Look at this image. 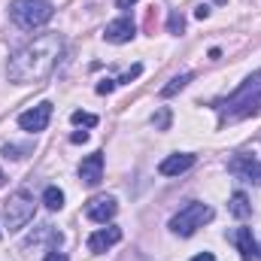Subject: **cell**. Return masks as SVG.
Listing matches in <instances>:
<instances>
[{
  "mask_svg": "<svg viewBox=\"0 0 261 261\" xmlns=\"http://www.w3.org/2000/svg\"><path fill=\"white\" fill-rule=\"evenodd\" d=\"M116 85H119L116 79H100L97 82V94H110V91H116Z\"/></svg>",
  "mask_w": 261,
  "mask_h": 261,
  "instance_id": "obj_22",
  "label": "cell"
},
{
  "mask_svg": "<svg viewBox=\"0 0 261 261\" xmlns=\"http://www.w3.org/2000/svg\"><path fill=\"white\" fill-rule=\"evenodd\" d=\"M225 237L240 249V258L243 261L258 258V246H255V240H252V228H234V231H228Z\"/></svg>",
  "mask_w": 261,
  "mask_h": 261,
  "instance_id": "obj_11",
  "label": "cell"
},
{
  "mask_svg": "<svg viewBox=\"0 0 261 261\" xmlns=\"http://www.w3.org/2000/svg\"><path fill=\"white\" fill-rule=\"evenodd\" d=\"M192 79H195V73H179V76H173V79L161 88V97H173V94H179Z\"/></svg>",
  "mask_w": 261,
  "mask_h": 261,
  "instance_id": "obj_15",
  "label": "cell"
},
{
  "mask_svg": "<svg viewBox=\"0 0 261 261\" xmlns=\"http://www.w3.org/2000/svg\"><path fill=\"white\" fill-rule=\"evenodd\" d=\"M43 203H46V210H52V213L61 210V206H64V192H61L58 186H49V189L43 192Z\"/></svg>",
  "mask_w": 261,
  "mask_h": 261,
  "instance_id": "obj_16",
  "label": "cell"
},
{
  "mask_svg": "<svg viewBox=\"0 0 261 261\" xmlns=\"http://www.w3.org/2000/svg\"><path fill=\"white\" fill-rule=\"evenodd\" d=\"M258 252H261V249H258Z\"/></svg>",
  "mask_w": 261,
  "mask_h": 261,
  "instance_id": "obj_30",
  "label": "cell"
},
{
  "mask_svg": "<svg viewBox=\"0 0 261 261\" xmlns=\"http://www.w3.org/2000/svg\"><path fill=\"white\" fill-rule=\"evenodd\" d=\"M195 18H200V21H203V18H210V6H206V3H200V6L195 9Z\"/></svg>",
  "mask_w": 261,
  "mask_h": 261,
  "instance_id": "obj_23",
  "label": "cell"
},
{
  "mask_svg": "<svg viewBox=\"0 0 261 261\" xmlns=\"http://www.w3.org/2000/svg\"><path fill=\"white\" fill-rule=\"evenodd\" d=\"M134 3H137V0H116V6H119V9H130Z\"/></svg>",
  "mask_w": 261,
  "mask_h": 261,
  "instance_id": "obj_27",
  "label": "cell"
},
{
  "mask_svg": "<svg viewBox=\"0 0 261 261\" xmlns=\"http://www.w3.org/2000/svg\"><path fill=\"white\" fill-rule=\"evenodd\" d=\"M228 210H231L234 219H249V216H252V203H249V197L243 195V192H234V195H231Z\"/></svg>",
  "mask_w": 261,
  "mask_h": 261,
  "instance_id": "obj_14",
  "label": "cell"
},
{
  "mask_svg": "<svg viewBox=\"0 0 261 261\" xmlns=\"http://www.w3.org/2000/svg\"><path fill=\"white\" fill-rule=\"evenodd\" d=\"M213 110L219 113V125H231V122H243L261 113V73H252L240 82V88L234 94H228L225 100H216Z\"/></svg>",
  "mask_w": 261,
  "mask_h": 261,
  "instance_id": "obj_2",
  "label": "cell"
},
{
  "mask_svg": "<svg viewBox=\"0 0 261 261\" xmlns=\"http://www.w3.org/2000/svg\"><path fill=\"white\" fill-rule=\"evenodd\" d=\"M152 122H155V128H158V130H167V128H170V110H161Z\"/></svg>",
  "mask_w": 261,
  "mask_h": 261,
  "instance_id": "obj_20",
  "label": "cell"
},
{
  "mask_svg": "<svg viewBox=\"0 0 261 261\" xmlns=\"http://www.w3.org/2000/svg\"><path fill=\"white\" fill-rule=\"evenodd\" d=\"M167 31H170L173 37H179V34L186 31V18H182V12H170V18H167Z\"/></svg>",
  "mask_w": 261,
  "mask_h": 261,
  "instance_id": "obj_18",
  "label": "cell"
},
{
  "mask_svg": "<svg viewBox=\"0 0 261 261\" xmlns=\"http://www.w3.org/2000/svg\"><path fill=\"white\" fill-rule=\"evenodd\" d=\"M206 222H213V206H206V203H200V200H192V203H186V206L170 219V231H173L176 237H192L197 228H203Z\"/></svg>",
  "mask_w": 261,
  "mask_h": 261,
  "instance_id": "obj_4",
  "label": "cell"
},
{
  "mask_svg": "<svg viewBox=\"0 0 261 261\" xmlns=\"http://www.w3.org/2000/svg\"><path fill=\"white\" fill-rule=\"evenodd\" d=\"M0 237H3V231H0Z\"/></svg>",
  "mask_w": 261,
  "mask_h": 261,
  "instance_id": "obj_29",
  "label": "cell"
},
{
  "mask_svg": "<svg viewBox=\"0 0 261 261\" xmlns=\"http://www.w3.org/2000/svg\"><path fill=\"white\" fill-rule=\"evenodd\" d=\"M228 170H231L237 179L252 182V186L261 189V161L258 158H252V155H234V158L228 161Z\"/></svg>",
  "mask_w": 261,
  "mask_h": 261,
  "instance_id": "obj_6",
  "label": "cell"
},
{
  "mask_svg": "<svg viewBox=\"0 0 261 261\" xmlns=\"http://www.w3.org/2000/svg\"><path fill=\"white\" fill-rule=\"evenodd\" d=\"M70 122H73L76 128H94V125H97V116H94V113H82V110H76V113L70 116Z\"/></svg>",
  "mask_w": 261,
  "mask_h": 261,
  "instance_id": "obj_17",
  "label": "cell"
},
{
  "mask_svg": "<svg viewBox=\"0 0 261 261\" xmlns=\"http://www.w3.org/2000/svg\"><path fill=\"white\" fill-rule=\"evenodd\" d=\"M3 186H6V173L0 170V189H3Z\"/></svg>",
  "mask_w": 261,
  "mask_h": 261,
  "instance_id": "obj_28",
  "label": "cell"
},
{
  "mask_svg": "<svg viewBox=\"0 0 261 261\" xmlns=\"http://www.w3.org/2000/svg\"><path fill=\"white\" fill-rule=\"evenodd\" d=\"M192 167H195V155L192 152H176V155H167L158 164V173L161 176H179V173H186Z\"/></svg>",
  "mask_w": 261,
  "mask_h": 261,
  "instance_id": "obj_13",
  "label": "cell"
},
{
  "mask_svg": "<svg viewBox=\"0 0 261 261\" xmlns=\"http://www.w3.org/2000/svg\"><path fill=\"white\" fill-rule=\"evenodd\" d=\"M85 140H88V134H85V130H76V134L70 137V143H85Z\"/></svg>",
  "mask_w": 261,
  "mask_h": 261,
  "instance_id": "obj_25",
  "label": "cell"
},
{
  "mask_svg": "<svg viewBox=\"0 0 261 261\" xmlns=\"http://www.w3.org/2000/svg\"><path fill=\"white\" fill-rule=\"evenodd\" d=\"M122 240V228H100V231H94L91 237H88V252L91 255H100V252H107V249H113L116 243Z\"/></svg>",
  "mask_w": 261,
  "mask_h": 261,
  "instance_id": "obj_12",
  "label": "cell"
},
{
  "mask_svg": "<svg viewBox=\"0 0 261 261\" xmlns=\"http://www.w3.org/2000/svg\"><path fill=\"white\" fill-rule=\"evenodd\" d=\"M140 73H143V67H140V64H134V67L128 70V73H125L122 79H116V82H119V85H130V82H134V79H137Z\"/></svg>",
  "mask_w": 261,
  "mask_h": 261,
  "instance_id": "obj_21",
  "label": "cell"
},
{
  "mask_svg": "<svg viewBox=\"0 0 261 261\" xmlns=\"http://www.w3.org/2000/svg\"><path fill=\"white\" fill-rule=\"evenodd\" d=\"M34 210H37V203H34V197L28 195V192L9 195V200L3 203V228L21 231V228L34 219Z\"/></svg>",
  "mask_w": 261,
  "mask_h": 261,
  "instance_id": "obj_5",
  "label": "cell"
},
{
  "mask_svg": "<svg viewBox=\"0 0 261 261\" xmlns=\"http://www.w3.org/2000/svg\"><path fill=\"white\" fill-rule=\"evenodd\" d=\"M116 213H119V203H116V197H110V195H97L85 203V216L91 222H97V225H107Z\"/></svg>",
  "mask_w": 261,
  "mask_h": 261,
  "instance_id": "obj_8",
  "label": "cell"
},
{
  "mask_svg": "<svg viewBox=\"0 0 261 261\" xmlns=\"http://www.w3.org/2000/svg\"><path fill=\"white\" fill-rule=\"evenodd\" d=\"M61 55H64V37L61 34H40V37H34L31 43H24L9 58V67H6L9 82H15V85L43 82L55 70Z\"/></svg>",
  "mask_w": 261,
  "mask_h": 261,
  "instance_id": "obj_1",
  "label": "cell"
},
{
  "mask_svg": "<svg viewBox=\"0 0 261 261\" xmlns=\"http://www.w3.org/2000/svg\"><path fill=\"white\" fill-rule=\"evenodd\" d=\"M52 15H55V6L49 0H12V6H9V18L21 31H37Z\"/></svg>",
  "mask_w": 261,
  "mask_h": 261,
  "instance_id": "obj_3",
  "label": "cell"
},
{
  "mask_svg": "<svg viewBox=\"0 0 261 261\" xmlns=\"http://www.w3.org/2000/svg\"><path fill=\"white\" fill-rule=\"evenodd\" d=\"M0 152H3V158H12V161H21V158H24V155H28L31 149H28V146H12V143H6V146H3Z\"/></svg>",
  "mask_w": 261,
  "mask_h": 261,
  "instance_id": "obj_19",
  "label": "cell"
},
{
  "mask_svg": "<svg viewBox=\"0 0 261 261\" xmlns=\"http://www.w3.org/2000/svg\"><path fill=\"white\" fill-rule=\"evenodd\" d=\"M79 179H82L88 189L100 186V179H103V155H100V152H91V155L82 158V164H79Z\"/></svg>",
  "mask_w": 261,
  "mask_h": 261,
  "instance_id": "obj_10",
  "label": "cell"
},
{
  "mask_svg": "<svg viewBox=\"0 0 261 261\" xmlns=\"http://www.w3.org/2000/svg\"><path fill=\"white\" fill-rule=\"evenodd\" d=\"M43 261H70V258H67L64 252H58V249H52V252H49V255H46Z\"/></svg>",
  "mask_w": 261,
  "mask_h": 261,
  "instance_id": "obj_24",
  "label": "cell"
},
{
  "mask_svg": "<svg viewBox=\"0 0 261 261\" xmlns=\"http://www.w3.org/2000/svg\"><path fill=\"white\" fill-rule=\"evenodd\" d=\"M134 37H137V24L130 21L128 15H122V18H116V21H110V24L103 28V40H107V43H113V46L130 43Z\"/></svg>",
  "mask_w": 261,
  "mask_h": 261,
  "instance_id": "obj_9",
  "label": "cell"
},
{
  "mask_svg": "<svg viewBox=\"0 0 261 261\" xmlns=\"http://www.w3.org/2000/svg\"><path fill=\"white\" fill-rule=\"evenodd\" d=\"M192 261H216V255H213V252H200V255H195Z\"/></svg>",
  "mask_w": 261,
  "mask_h": 261,
  "instance_id": "obj_26",
  "label": "cell"
},
{
  "mask_svg": "<svg viewBox=\"0 0 261 261\" xmlns=\"http://www.w3.org/2000/svg\"><path fill=\"white\" fill-rule=\"evenodd\" d=\"M49 119H52V103L43 100V103H37L34 110H28V113L18 116V128L28 130V134H40V130L49 128Z\"/></svg>",
  "mask_w": 261,
  "mask_h": 261,
  "instance_id": "obj_7",
  "label": "cell"
}]
</instances>
